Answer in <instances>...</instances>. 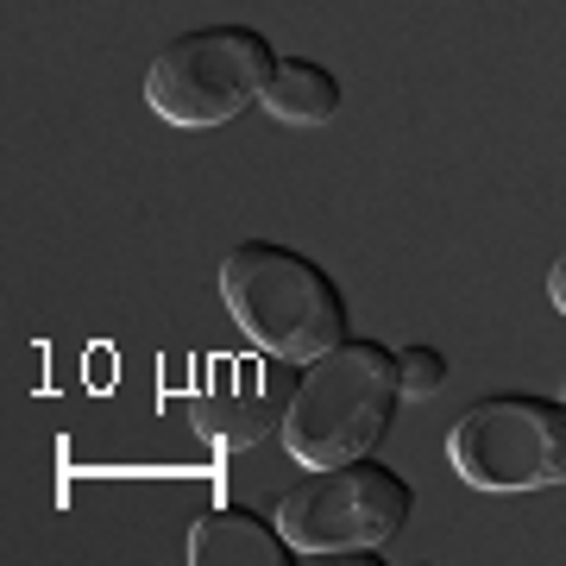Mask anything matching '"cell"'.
I'll list each match as a JSON object with an SVG mask.
<instances>
[{"label":"cell","instance_id":"cell-1","mask_svg":"<svg viewBox=\"0 0 566 566\" xmlns=\"http://www.w3.org/2000/svg\"><path fill=\"white\" fill-rule=\"evenodd\" d=\"M397 403H403L397 353L385 340H340V346H327L322 359L303 365L277 441L303 472L346 465L359 453H378Z\"/></svg>","mask_w":566,"mask_h":566},{"label":"cell","instance_id":"cell-2","mask_svg":"<svg viewBox=\"0 0 566 566\" xmlns=\"http://www.w3.org/2000/svg\"><path fill=\"white\" fill-rule=\"evenodd\" d=\"M221 303L252 346L290 365L322 359L346 340V296L315 259L277 240H240L221 259Z\"/></svg>","mask_w":566,"mask_h":566},{"label":"cell","instance_id":"cell-3","mask_svg":"<svg viewBox=\"0 0 566 566\" xmlns=\"http://www.w3.org/2000/svg\"><path fill=\"white\" fill-rule=\"evenodd\" d=\"M409 504L416 491L397 465L359 460L346 465H315L308 479L277 497V528L283 542L296 547V560H315V566H385L378 547H390L409 523Z\"/></svg>","mask_w":566,"mask_h":566},{"label":"cell","instance_id":"cell-4","mask_svg":"<svg viewBox=\"0 0 566 566\" xmlns=\"http://www.w3.org/2000/svg\"><path fill=\"white\" fill-rule=\"evenodd\" d=\"M277 76V51L252 25H202L182 32L151 57L145 70V107L170 126H227L245 107L264 102V88Z\"/></svg>","mask_w":566,"mask_h":566},{"label":"cell","instance_id":"cell-5","mask_svg":"<svg viewBox=\"0 0 566 566\" xmlns=\"http://www.w3.org/2000/svg\"><path fill=\"white\" fill-rule=\"evenodd\" d=\"M447 465L491 497L566 485V397H485V403H472L447 428Z\"/></svg>","mask_w":566,"mask_h":566},{"label":"cell","instance_id":"cell-6","mask_svg":"<svg viewBox=\"0 0 566 566\" xmlns=\"http://www.w3.org/2000/svg\"><path fill=\"white\" fill-rule=\"evenodd\" d=\"M303 365L277 359V353H214L202 365V390L189 397V422L214 453H252V447L277 441L290 397H296Z\"/></svg>","mask_w":566,"mask_h":566},{"label":"cell","instance_id":"cell-7","mask_svg":"<svg viewBox=\"0 0 566 566\" xmlns=\"http://www.w3.org/2000/svg\"><path fill=\"white\" fill-rule=\"evenodd\" d=\"M296 547L252 510H208L189 523V566H290Z\"/></svg>","mask_w":566,"mask_h":566},{"label":"cell","instance_id":"cell-8","mask_svg":"<svg viewBox=\"0 0 566 566\" xmlns=\"http://www.w3.org/2000/svg\"><path fill=\"white\" fill-rule=\"evenodd\" d=\"M340 82H334V70H322V63L308 57H277V76H271V88H264V114L283 126H327L334 114H340Z\"/></svg>","mask_w":566,"mask_h":566},{"label":"cell","instance_id":"cell-9","mask_svg":"<svg viewBox=\"0 0 566 566\" xmlns=\"http://www.w3.org/2000/svg\"><path fill=\"white\" fill-rule=\"evenodd\" d=\"M397 385H403V403H428V397L447 385L441 346H403V353H397Z\"/></svg>","mask_w":566,"mask_h":566},{"label":"cell","instance_id":"cell-10","mask_svg":"<svg viewBox=\"0 0 566 566\" xmlns=\"http://www.w3.org/2000/svg\"><path fill=\"white\" fill-rule=\"evenodd\" d=\"M547 303H554V308L566 315V252H560L554 264H547Z\"/></svg>","mask_w":566,"mask_h":566}]
</instances>
